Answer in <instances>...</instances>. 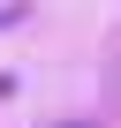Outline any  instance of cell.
Here are the masks:
<instances>
[{
  "mask_svg": "<svg viewBox=\"0 0 121 128\" xmlns=\"http://www.w3.org/2000/svg\"><path fill=\"white\" fill-rule=\"evenodd\" d=\"M53 128H91V120H53Z\"/></svg>",
  "mask_w": 121,
  "mask_h": 128,
  "instance_id": "1",
  "label": "cell"
},
{
  "mask_svg": "<svg viewBox=\"0 0 121 128\" xmlns=\"http://www.w3.org/2000/svg\"><path fill=\"white\" fill-rule=\"evenodd\" d=\"M0 23H15V8H0Z\"/></svg>",
  "mask_w": 121,
  "mask_h": 128,
  "instance_id": "2",
  "label": "cell"
}]
</instances>
